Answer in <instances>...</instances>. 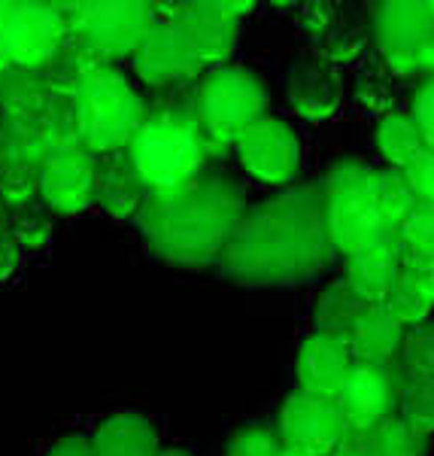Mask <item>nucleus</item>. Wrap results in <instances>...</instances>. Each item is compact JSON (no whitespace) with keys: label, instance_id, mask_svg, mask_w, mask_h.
<instances>
[{"label":"nucleus","instance_id":"a878e982","mask_svg":"<svg viewBox=\"0 0 434 456\" xmlns=\"http://www.w3.org/2000/svg\"><path fill=\"white\" fill-rule=\"evenodd\" d=\"M367 43H371V25L365 19L352 16L350 10H337V16L326 28V34L319 40H313V53L337 68V64L356 61L365 53Z\"/></svg>","mask_w":434,"mask_h":456},{"label":"nucleus","instance_id":"cd10ccee","mask_svg":"<svg viewBox=\"0 0 434 456\" xmlns=\"http://www.w3.org/2000/svg\"><path fill=\"white\" fill-rule=\"evenodd\" d=\"M382 307H386L404 329H416V326H422V322H429V314L434 307L429 277L401 268L398 281H395L392 292L382 301Z\"/></svg>","mask_w":434,"mask_h":456},{"label":"nucleus","instance_id":"6ab92c4d","mask_svg":"<svg viewBox=\"0 0 434 456\" xmlns=\"http://www.w3.org/2000/svg\"><path fill=\"white\" fill-rule=\"evenodd\" d=\"M401 274V259L395 240L371 249H362L356 256H347V281L371 305H382L386 296L392 292L395 281Z\"/></svg>","mask_w":434,"mask_h":456},{"label":"nucleus","instance_id":"7ed1b4c3","mask_svg":"<svg viewBox=\"0 0 434 456\" xmlns=\"http://www.w3.org/2000/svg\"><path fill=\"white\" fill-rule=\"evenodd\" d=\"M210 141L191 107H161L137 131L128 156L149 192H167L204 174Z\"/></svg>","mask_w":434,"mask_h":456},{"label":"nucleus","instance_id":"49530a36","mask_svg":"<svg viewBox=\"0 0 434 456\" xmlns=\"http://www.w3.org/2000/svg\"><path fill=\"white\" fill-rule=\"evenodd\" d=\"M429 286H431V296H434V265H431V271H429Z\"/></svg>","mask_w":434,"mask_h":456},{"label":"nucleus","instance_id":"c85d7f7f","mask_svg":"<svg viewBox=\"0 0 434 456\" xmlns=\"http://www.w3.org/2000/svg\"><path fill=\"white\" fill-rule=\"evenodd\" d=\"M52 92H49L43 70L10 68L0 73V101L10 116H40Z\"/></svg>","mask_w":434,"mask_h":456},{"label":"nucleus","instance_id":"4c0bfd02","mask_svg":"<svg viewBox=\"0 0 434 456\" xmlns=\"http://www.w3.org/2000/svg\"><path fill=\"white\" fill-rule=\"evenodd\" d=\"M337 10L341 6L334 4H326V0H313V4H301L298 6V28L301 31H307V37H313V40H319L322 34H326V28L334 21Z\"/></svg>","mask_w":434,"mask_h":456},{"label":"nucleus","instance_id":"39448f33","mask_svg":"<svg viewBox=\"0 0 434 456\" xmlns=\"http://www.w3.org/2000/svg\"><path fill=\"white\" fill-rule=\"evenodd\" d=\"M73 104H76L83 146L88 152H100V156L125 152L134 143L143 122L149 119V110L140 101V94L113 68L94 73L76 92Z\"/></svg>","mask_w":434,"mask_h":456},{"label":"nucleus","instance_id":"5701e85b","mask_svg":"<svg viewBox=\"0 0 434 456\" xmlns=\"http://www.w3.org/2000/svg\"><path fill=\"white\" fill-rule=\"evenodd\" d=\"M98 456H158V436L149 420L137 414H116L94 432Z\"/></svg>","mask_w":434,"mask_h":456},{"label":"nucleus","instance_id":"b1692460","mask_svg":"<svg viewBox=\"0 0 434 456\" xmlns=\"http://www.w3.org/2000/svg\"><path fill=\"white\" fill-rule=\"evenodd\" d=\"M422 436H416L401 417H386L382 423L362 432H350L343 451H356L362 456H422L425 453Z\"/></svg>","mask_w":434,"mask_h":456},{"label":"nucleus","instance_id":"f3484780","mask_svg":"<svg viewBox=\"0 0 434 456\" xmlns=\"http://www.w3.org/2000/svg\"><path fill=\"white\" fill-rule=\"evenodd\" d=\"M352 369V356L343 344L328 341L322 335H310L298 350L295 374L304 393L334 399Z\"/></svg>","mask_w":434,"mask_h":456},{"label":"nucleus","instance_id":"79ce46f5","mask_svg":"<svg viewBox=\"0 0 434 456\" xmlns=\"http://www.w3.org/2000/svg\"><path fill=\"white\" fill-rule=\"evenodd\" d=\"M416 64H419V73H425L429 79H434V34L422 43V46H419Z\"/></svg>","mask_w":434,"mask_h":456},{"label":"nucleus","instance_id":"37998d69","mask_svg":"<svg viewBox=\"0 0 434 456\" xmlns=\"http://www.w3.org/2000/svg\"><path fill=\"white\" fill-rule=\"evenodd\" d=\"M10 10H12V4H0V31H4L6 16H10Z\"/></svg>","mask_w":434,"mask_h":456},{"label":"nucleus","instance_id":"f8f14e48","mask_svg":"<svg viewBox=\"0 0 434 456\" xmlns=\"http://www.w3.org/2000/svg\"><path fill=\"white\" fill-rule=\"evenodd\" d=\"M40 198L64 216L88 210L98 201V159L85 146L49 152L40 161Z\"/></svg>","mask_w":434,"mask_h":456},{"label":"nucleus","instance_id":"4be33fe9","mask_svg":"<svg viewBox=\"0 0 434 456\" xmlns=\"http://www.w3.org/2000/svg\"><path fill=\"white\" fill-rule=\"evenodd\" d=\"M100 70H107V58L94 53L92 46H85L83 40L70 37L61 46V53L55 55V61L43 70V77H46L49 92L58 94V98H76L79 88Z\"/></svg>","mask_w":434,"mask_h":456},{"label":"nucleus","instance_id":"f704fd0d","mask_svg":"<svg viewBox=\"0 0 434 456\" xmlns=\"http://www.w3.org/2000/svg\"><path fill=\"white\" fill-rule=\"evenodd\" d=\"M283 451V438L270 426H246L228 441L225 456H279Z\"/></svg>","mask_w":434,"mask_h":456},{"label":"nucleus","instance_id":"aec40b11","mask_svg":"<svg viewBox=\"0 0 434 456\" xmlns=\"http://www.w3.org/2000/svg\"><path fill=\"white\" fill-rule=\"evenodd\" d=\"M371 307V301H365L347 281H334L316 301V335L343 344L350 350L352 335Z\"/></svg>","mask_w":434,"mask_h":456},{"label":"nucleus","instance_id":"a19ab883","mask_svg":"<svg viewBox=\"0 0 434 456\" xmlns=\"http://www.w3.org/2000/svg\"><path fill=\"white\" fill-rule=\"evenodd\" d=\"M46 456H98L94 451V441L85 436H68L49 451Z\"/></svg>","mask_w":434,"mask_h":456},{"label":"nucleus","instance_id":"9b49d317","mask_svg":"<svg viewBox=\"0 0 434 456\" xmlns=\"http://www.w3.org/2000/svg\"><path fill=\"white\" fill-rule=\"evenodd\" d=\"M234 150L244 171L268 186H285L295 180L301 167V143L295 131L274 116H264L261 122L246 128Z\"/></svg>","mask_w":434,"mask_h":456},{"label":"nucleus","instance_id":"58836bf2","mask_svg":"<svg viewBox=\"0 0 434 456\" xmlns=\"http://www.w3.org/2000/svg\"><path fill=\"white\" fill-rule=\"evenodd\" d=\"M414 119L419 125V131H422L425 137V146L434 150V79H425L422 86H419L416 98H414Z\"/></svg>","mask_w":434,"mask_h":456},{"label":"nucleus","instance_id":"4468645a","mask_svg":"<svg viewBox=\"0 0 434 456\" xmlns=\"http://www.w3.org/2000/svg\"><path fill=\"white\" fill-rule=\"evenodd\" d=\"M341 414L347 417L350 432H362L371 426L382 423L386 417H392V408L398 402L395 393V378L389 371V365H362L352 362V369L343 380V387L334 395Z\"/></svg>","mask_w":434,"mask_h":456},{"label":"nucleus","instance_id":"6e6552de","mask_svg":"<svg viewBox=\"0 0 434 456\" xmlns=\"http://www.w3.org/2000/svg\"><path fill=\"white\" fill-rule=\"evenodd\" d=\"M371 43L377 46V58L389 68L395 79L419 77L416 53L434 34L431 4H374L371 6Z\"/></svg>","mask_w":434,"mask_h":456},{"label":"nucleus","instance_id":"ea45409f","mask_svg":"<svg viewBox=\"0 0 434 456\" xmlns=\"http://www.w3.org/2000/svg\"><path fill=\"white\" fill-rule=\"evenodd\" d=\"M21 262V253H19V244L10 238V232H0V283L10 281L16 274Z\"/></svg>","mask_w":434,"mask_h":456},{"label":"nucleus","instance_id":"ddd939ff","mask_svg":"<svg viewBox=\"0 0 434 456\" xmlns=\"http://www.w3.org/2000/svg\"><path fill=\"white\" fill-rule=\"evenodd\" d=\"M134 70L146 86L167 88L201 77L204 64L189 49L186 37L173 21H156L134 53Z\"/></svg>","mask_w":434,"mask_h":456},{"label":"nucleus","instance_id":"f257e3e1","mask_svg":"<svg viewBox=\"0 0 434 456\" xmlns=\"http://www.w3.org/2000/svg\"><path fill=\"white\" fill-rule=\"evenodd\" d=\"M322 180L292 186L246 208L222 256V271L253 289L298 286L328 268L334 256Z\"/></svg>","mask_w":434,"mask_h":456},{"label":"nucleus","instance_id":"09e8293b","mask_svg":"<svg viewBox=\"0 0 434 456\" xmlns=\"http://www.w3.org/2000/svg\"><path fill=\"white\" fill-rule=\"evenodd\" d=\"M431 10H434V4H431Z\"/></svg>","mask_w":434,"mask_h":456},{"label":"nucleus","instance_id":"473e14b6","mask_svg":"<svg viewBox=\"0 0 434 456\" xmlns=\"http://www.w3.org/2000/svg\"><path fill=\"white\" fill-rule=\"evenodd\" d=\"M46 201H31L25 208L10 210V238L19 249H40L49 244L55 232V216Z\"/></svg>","mask_w":434,"mask_h":456},{"label":"nucleus","instance_id":"1a4fd4ad","mask_svg":"<svg viewBox=\"0 0 434 456\" xmlns=\"http://www.w3.org/2000/svg\"><path fill=\"white\" fill-rule=\"evenodd\" d=\"M68 40L70 28L64 19V6L55 4H12L0 31L10 64L25 70H46Z\"/></svg>","mask_w":434,"mask_h":456},{"label":"nucleus","instance_id":"dca6fc26","mask_svg":"<svg viewBox=\"0 0 434 456\" xmlns=\"http://www.w3.org/2000/svg\"><path fill=\"white\" fill-rule=\"evenodd\" d=\"M343 101V77L334 64L310 53L298 55L289 70V104L307 122H326Z\"/></svg>","mask_w":434,"mask_h":456},{"label":"nucleus","instance_id":"423d86ee","mask_svg":"<svg viewBox=\"0 0 434 456\" xmlns=\"http://www.w3.org/2000/svg\"><path fill=\"white\" fill-rule=\"evenodd\" d=\"M268 88L255 73L216 68L201 79L191 110L213 146H237L244 131L268 116Z\"/></svg>","mask_w":434,"mask_h":456},{"label":"nucleus","instance_id":"2f4dec72","mask_svg":"<svg viewBox=\"0 0 434 456\" xmlns=\"http://www.w3.org/2000/svg\"><path fill=\"white\" fill-rule=\"evenodd\" d=\"M40 195V167L31 159H4L0 161V204L10 210L25 208Z\"/></svg>","mask_w":434,"mask_h":456},{"label":"nucleus","instance_id":"c756f323","mask_svg":"<svg viewBox=\"0 0 434 456\" xmlns=\"http://www.w3.org/2000/svg\"><path fill=\"white\" fill-rule=\"evenodd\" d=\"M356 101L371 116H377V119H386L389 113H395V104H398V79L389 73V68L377 55L371 61H365V68H358L356 73Z\"/></svg>","mask_w":434,"mask_h":456},{"label":"nucleus","instance_id":"f03ea898","mask_svg":"<svg viewBox=\"0 0 434 456\" xmlns=\"http://www.w3.org/2000/svg\"><path fill=\"white\" fill-rule=\"evenodd\" d=\"M246 213V195L225 174H201L167 192H149L137 216L146 247L176 268L222 262Z\"/></svg>","mask_w":434,"mask_h":456},{"label":"nucleus","instance_id":"72a5a7b5","mask_svg":"<svg viewBox=\"0 0 434 456\" xmlns=\"http://www.w3.org/2000/svg\"><path fill=\"white\" fill-rule=\"evenodd\" d=\"M398 417L416 436L429 438L434 432V380L410 378L398 395Z\"/></svg>","mask_w":434,"mask_h":456},{"label":"nucleus","instance_id":"a211bd4d","mask_svg":"<svg viewBox=\"0 0 434 456\" xmlns=\"http://www.w3.org/2000/svg\"><path fill=\"white\" fill-rule=\"evenodd\" d=\"M149 189L137 174L128 150L113 152L98 161V204L113 219H137L143 210Z\"/></svg>","mask_w":434,"mask_h":456},{"label":"nucleus","instance_id":"c9c22d12","mask_svg":"<svg viewBox=\"0 0 434 456\" xmlns=\"http://www.w3.org/2000/svg\"><path fill=\"white\" fill-rule=\"evenodd\" d=\"M404 359H407L410 378L434 380V320L410 329L407 341H404Z\"/></svg>","mask_w":434,"mask_h":456},{"label":"nucleus","instance_id":"a18cd8bd","mask_svg":"<svg viewBox=\"0 0 434 456\" xmlns=\"http://www.w3.org/2000/svg\"><path fill=\"white\" fill-rule=\"evenodd\" d=\"M279 456H307V453H301V451H289V447H285V451L279 453Z\"/></svg>","mask_w":434,"mask_h":456},{"label":"nucleus","instance_id":"c03bdc74","mask_svg":"<svg viewBox=\"0 0 434 456\" xmlns=\"http://www.w3.org/2000/svg\"><path fill=\"white\" fill-rule=\"evenodd\" d=\"M158 456H189L186 451H161Z\"/></svg>","mask_w":434,"mask_h":456},{"label":"nucleus","instance_id":"0eeeda50","mask_svg":"<svg viewBox=\"0 0 434 456\" xmlns=\"http://www.w3.org/2000/svg\"><path fill=\"white\" fill-rule=\"evenodd\" d=\"M70 37L83 40L104 58L134 55L143 37L156 25L152 4L137 0H104V4H70L64 6Z\"/></svg>","mask_w":434,"mask_h":456},{"label":"nucleus","instance_id":"bb28decb","mask_svg":"<svg viewBox=\"0 0 434 456\" xmlns=\"http://www.w3.org/2000/svg\"><path fill=\"white\" fill-rule=\"evenodd\" d=\"M374 141H377L380 156L392 167H398V171H404L425 150V137L419 131L414 113H401V110H395L386 119H380Z\"/></svg>","mask_w":434,"mask_h":456},{"label":"nucleus","instance_id":"de8ad7c7","mask_svg":"<svg viewBox=\"0 0 434 456\" xmlns=\"http://www.w3.org/2000/svg\"><path fill=\"white\" fill-rule=\"evenodd\" d=\"M334 456H362V453H356V451H341V453H334Z\"/></svg>","mask_w":434,"mask_h":456},{"label":"nucleus","instance_id":"2eb2a0df","mask_svg":"<svg viewBox=\"0 0 434 456\" xmlns=\"http://www.w3.org/2000/svg\"><path fill=\"white\" fill-rule=\"evenodd\" d=\"M186 37L189 49L195 53L197 61L207 68H219L234 55L240 40V19L222 6V0H210V4H182L180 16L173 21Z\"/></svg>","mask_w":434,"mask_h":456},{"label":"nucleus","instance_id":"9d476101","mask_svg":"<svg viewBox=\"0 0 434 456\" xmlns=\"http://www.w3.org/2000/svg\"><path fill=\"white\" fill-rule=\"evenodd\" d=\"M277 432L289 451H301L307 456H334L347 444L350 423L334 399H322V395L298 389L283 402Z\"/></svg>","mask_w":434,"mask_h":456},{"label":"nucleus","instance_id":"412c9836","mask_svg":"<svg viewBox=\"0 0 434 456\" xmlns=\"http://www.w3.org/2000/svg\"><path fill=\"white\" fill-rule=\"evenodd\" d=\"M404 341H407V338H404L401 322L395 320L382 305H374L371 311L362 316L356 335H352L350 356H352V362L382 365V369H386V365L395 359V353L401 350Z\"/></svg>","mask_w":434,"mask_h":456},{"label":"nucleus","instance_id":"393cba45","mask_svg":"<svg viewBox=\"0 0 434 456\" xmlns=\"http://www.w3.org/2000/svg\"><path fill=\"white\" fill-rule=\"evenodd\" d=\"M395 247H398V259L404 271H416V274L429 277L434 265V204L419 201L410 216L398 225L395 234Z\"/></svg>","mask_w":434,"mask_h":456},{"label":"nucleus","instance_id":"7c9ffc66","mask_svg":"<svg viewBox=\"0 0 434 456\" xmlns=\"http://www.w3.org/2000/svg\"><path fill=\"white\" fill-rule=\"evenodd\" d=\"M371 195H374V201H377L380 213L386 216V223L395 228H398L404 219L410 216V210L419 204V198L414 195V189H410L407 176H404V171H398V167L374 171Z\"/></svg>","mask_w":434,"mask_h":456},{"label":"nucleus","instance_id":"20e7f679","mask_svg":"<svg viewBox=\"0 0 434 456\" xmlns=\"http://www.w3.org/2000/svg\"><path fill=\"white\" fill-rule=\"evenodd\" d=\"M371 180L374 167L352 159L331 165V171L322 176L328 232L331 240H334V249L343 256H356L362 249L389 244L398 234V228L386 223V216L374 201Z\"/></svg>","mask_w":434,"mask_h":456},{"label":"nucleus","instance_id":"e433bc0d","mask_svg":"<svg viewBox=\"0 0 434 456\" xmlns=\"http://www.w3.org/2000/svg\"><path fill=\"white\" fill-rule=\"evenodd\" d=\"M404 176H407L410 189H414V195L419 201L434 204V150L425 146V150L404 167Z\"/></svg>","mask_w":434,"mask_h":456}]
</instances>
